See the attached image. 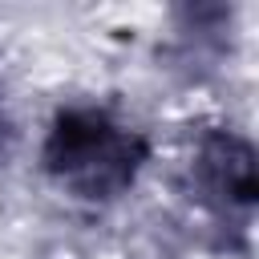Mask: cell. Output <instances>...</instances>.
<instances>
[{"label":"cell","instance_id":"1","mask_svg":"<svg viewBox=\"0 0 259 259\" xmlns=\"http://www.w3.org/2000/svg\"><path fill=\"white\" fill-rule=\"evenodd\" d=\"M40 158L49 178L73 198L109 202L138 182L150 146L138 130L121 125L113 113L93 105H69L53 117Z\"/></svg>","mask_w":259,"mask_h":259},{"label":"cell","instance_id":"2","mask_svg":"<svg viewBox=\"0 0 259 259\" xmlns=\"http://www.w3.org/2000/svg\"><path fill=\"white\" fill-rule=\"evenodd\" d=\"M198 174L210 198H219L223 206H251L255 202V162H251V146L231 138V134H214L202 154H198Z\"/></svg>","mask_w":259,"mask_h":259},{"label":"cell","instance_id":"3","mask_svg":"<svg viewBox=\"0 0 259 259\" xmlns=\"http://www.w3.org/2000/svg\"><path fill=\"white\" fill-rule=\"evenodd\" d=\"M0 138H4V101H0Z\"/></svg>","mask_w":259,"mask_h":259}]
</instances>
